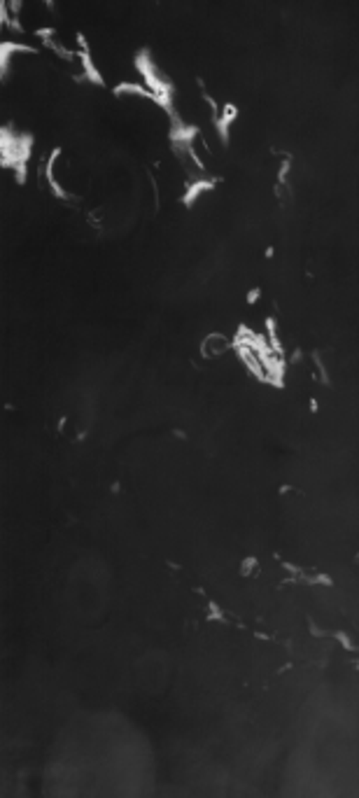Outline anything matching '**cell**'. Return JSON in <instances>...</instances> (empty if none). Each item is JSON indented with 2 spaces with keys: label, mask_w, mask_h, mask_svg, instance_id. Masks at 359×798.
Wrapping results in <instances>:
<instances>
[{
  "label": "cell",
  "mask_w": 359,
  "mask_h": 798,
  "mask_svg": "<svg viewBox=\"0 0 359 798\" xmlns=\"http://www.w3.org/2000/svg\"><path fill=\"white\" fill-rule=\"evenodd\" d=\"M229 348H231V341L226 339L224 334H210L205 336L201 343V355L205 360H217V357H224L229 353Z\"/></svg>",
  "instance_id": "5b68a950"
},
{
  "label": "cell",
  "mask_w": 359,
  "mask_h": 798,
  "mask_svg": "<svg viewBox=\"0 0 359 798\" xmlns=\"http://www.w3.org/2000/svg\"><path fill=\"white\" fill-rule=\"evenodd\" d=\"M77 45H79L77 58H79V63H82L84 79H86V82H91V84H96V86H105V77L100 75V70L96 68V63H93L91 52H89V42L84 40L82 33H77Z\"/></svg>",
  "instance_id": "7a4b0ae2"
},
{
  "label": "cell",
  "mask_w": 359,
  "mask_h": 798,
  "mask_svg": "<svg viewBox=\"0 0 359 798\" xmlns=\"http://www.w3.org/2000/svg\"><path fill=\"white\" fill-rule=\"evenodd\" d=\"M236 117H238V108L233 103H224L222 108H219V115L212 117L215 131H217L219 141H222L224 145H229V129H231V124L236 122Z\"/></svg>",
  "instance_id": "277c9868"
},
{
  "label": "cell",
  "mask_w": 359,
  "mask_h": 798,
  "mask_svg": "<svg viewBox=\"0 0 359 798\" xmlns=\"http://www.w3.org/2000/svg\"><path fill=\"white\" fill-rule=\"evenodd\" d=\"M115 96H138V98H148L152 103H157V96L145 86L143 82H122L115 86Z\"/></svg>",
  "instance_id": "8992f818"
},
{
  "label": "cell",
  "mask_w": 359,
  "mask_h": 798,
  "mask_svg": "<svg viewBox=\"0 0 359 798\" xmlns=\"http://www.w3.org/2000/svg\"><path fill=\"white\" fill-rule=\"evenodd\" d=\"M7 7H10L12 17H14V19H19L21 7H24V0H7Z\"/></svg>",
  "instance_id": "52a82bcc"
},
{
  "label": "cell",
  "mask_w": 359,
  "mask_h": 798,
  "mask_svg": "<svg viewBox=\"0 0 359 798\" xmlns=\"http://www.w3.org/2000/svg\"><path fill=\"white\" fill-rule=\"evenodd\" d=\"M45 5L47 7H54V0H45Z\"/></svg>",
  "instance_id": "ba28073f"
},
{
  "label": "cell",
  "mask_w": 359,
  "mask_h": 798,
  "mask_svg": "<svg viewBox=\"0 0 359 798\" xmlns=\"http://www.w3.org/2000/svg\"><path fill=\"white\" fill-rule=\"evenodd\" d=\"M33 150V136L31 134H17L12 129L0 131V161L5 168H12L17 173V180L21 182L26 178V164L31 159Z\"/></svg>",
  "instance_id": "6da1fadb"
},
{
  "label": "cell",
  "mask_w": 359,
  "mask_h": 798,
  "mask_svg": "<svg viewBox=\"0 0 359 798\" xmlns=\"http://www.w3.org/2000/svg\"><path fill=\"white\" fill-rule=\"evenodd\" d=\"M17 54H38V49L31 45H21V42H10V40L0 42V77L3 79H7V75H10V61Z\"/></svg>",
  "instance_id": "3957f363"
}]
</instances>
